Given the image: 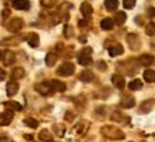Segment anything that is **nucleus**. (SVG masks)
<instances>
[{"instance_id": "f257e3e1", "label": "nucleus", "mask_w": 155, "mask_h": 142, "mask_svg": "<svg viewBox=\"0 0 155 142\" xmlns=\"http://www.w3.org/2000/svg\"><path fill=\"white\" fill-rule=\"evenodd\" d=\"M101 134H102L105 138L114 139V141H121V139L125 138V134H124L121 129H118L116 126H112V125L102 126V128H101Z\"/></svg>"}, {"instance_id": "f03ea898", "label": "nucleus", "mask_w": 155, "mask_h": 142, "mask_svg": "<svg viewBox=\"0 0 155 142\" xmlns=\"http://www.w3.org/2000/svg\"><path fill=\"white\" fill-rule=\"evenodd\" d=\"M91 53H92V49H91V48H83V49L79 52V55H78V63L82 66H89L92 63Z\"/></svg>"}, {"instance_id": "7ed1b4c3", "label": "nucleus", "mask_w": 155, "mask_h": 142, "mask_svg": "<svg viewBox=\"0 0 155 142\" xmlns=\"http://www.w3.org/2000/svg\"><path fill=\"white\" fill-rule=\"evenodd\" d=\"M73 73H75V66L72 63H69V62L61 65V68H58V75L59 76H71Z\"/></svg>"}, {"instance_id": "20e7f679", "label": "nucleus", "mask_w": 155, "mask_h": 142, "mask_svg": "<svg viewBox=\"0 0 155 142\" xmlns=\"http://www.w3.org/2000/svg\"><path fill=\"white\" fill-rule=\"evenodd\" d=\"M6 28H7L9 32L16 33V32H19V30L23 28V20L22 19H19V17H15V19H12L10 22L6 25Z\"/></svg>"}, {"instance_id": "39448f33", "label": "nucleus", "mask_w": 155, "mask_h": 142, "mask_svg": "<svg viewBox=\"0 0 155 142\" xmlns=\"http://www.w3.org/2000/svg\"><path fill=\"white\" fill-rule=\"evenodd\" d=\"M127 42L129 45V48L132 50H137L139 49V46H141V40H139V36L138 35H135V33H129L127 36Z\"/></svg>"}, {"instance_id": "423d86ee", "label": "nucleus", "mask_w": 155, "mask_h": 142, "mask_svg": "<svg viewBox=\"0 0 155 142\" xmlns=\"http://www.w3.org/2000/svg\"><path fill=\"white\" fill-rule=\"evenodd\" d=\"M121 106L125 109H131L135 106V98L131 95H124L121 98Z\"/></svg>"}, {"instance_id": "0eeeda50", "label": "nucleus", "mask_w": 155, "mask_h": 142, "mask_svg": "<svg viewBox=\"0 0 155 142\" xmlns=\"http://www.w3.org/2000/svg\"><path fill=\"white\" fill-rule=\"evenodd\" d=\"M35 89H36L39 93L45 95V96H48V95H50V93L53 92V91H52V88H50V85H49V82L39 83V85H36V86H35Z\"/></svg>"}, {"instance_id": "6e6552de", "label": "nucleus", "mask_w": 155, "mask_h": 142, "mask_svg": "<svg viewBox=\"0 0 155 142\" xmlns=\"http://www.w3.org/2000/svg\"><path fill=\"white\" fill-rule=\"evenodd\" d=\"M2 59H3L5 66H10L16 62V55H15L12 50H6L5 53H3V58H2Z\"/></svg>"}, {"instance_id": "1a4fd4ad", "label": "nucleus", "mask_w": 155, "mask_h": 142, "mask_svg": "<svg viewBox=\"0 0 155 142\" xmlns=\"http://www.w3.org/2000/svg\"><path fill=\"white\" fill-rule=\"evenodd\" d=\"M154 106H155V101L154 99H148V101H145V102L141 104L139 111H141L142 114H148V112H151V111L154 109Z\"/></svg>"}, {"instance_id": "9d476101", "label": "nucleus", "mask_w": 155, "mask_h": 142, "mask_svg": "<svg viewBox=\"0 0 155 142\" xmlns=\"http://www.w3.org/2000/svg\"><path fill=\"white\" fill-rule=\"evenodd\" d=\"M13 121V112L12 111H5L0 114V125H9Z\"/></svg>"}, {"instance_id": "9b49d317", "label": "nucleus", "mask_w": 155, "mask_h": 142, "mask_svg": "<svg viewBox=\"0 0 155 142\" xmlns=\"http://www.w3.org/2000/svg\"><path fill=\"white\" fill-rule=\"evenodd\" d=\"M112 81V85L115 88H118V89H124L125 88V79H124V76H121V75H112L111 78Z\"/></svg>"}, {"instance_id": "f8f14e48", "label": "nucleus", "mask_w": 155, "mask_h": 142, "mask_svg": "<svg viewBox=\"0 0 155 142\" xmlns=\"http://www.w3.org/2000/svg\"><path fill=\"white\" fill-rule=\"evenodd\" d=\"M17 91H19V83L16 81H10V82L6 85V92H7L9 96H15L17 93Z\"/></svg>"}, {"instance_id": "ddd939ff", "label": "nucleus", "mask_w": 155, "mask_h": 142, "mask_svg": "<svg viewBox=\"0 0 155 142\" xmlns=\"http://www.w3.org/2000/svg\"><path fill=\"white\" fill-rule=\"evenodd\" d=\"M50 88H52V91H55V92H63V91H66V85L61 81H50L49 82Z\"/></svg>"}, {"instance_id": "4468645a", "label": "nucleus", "mask_w": 155, "mask_h": 142, "mask_svg": "<svg viewBox=\"0 0 155 142\" xmlns=\"http://www.w3.org/2000/svg\"><path fill=\"white\" fill-rule=\"evenodd\" d=\"M15 9L17 10H28L29 7H30V3H29L28 0H16V2H13L12 3Z\"/></svg>"}, {"instance_id": "2eb2a0df", "label": "nucleus", "mask_w": 155, "mask_h": 142, "mask_svg": "<svg viewBox=\"0 0 155 142\" xmlns=\"http://www.w3.org/2000/svg\"><path fill=\"white\" fill-rule=\"evenodd\" d=\"M81 13L85 17H91V15H92V6H91L89 2H83L81 5Z\"/></svg>"}, {"instance_id": "dca6fc26", "label": "nucleus", "mask_w": 155, "mask_h": 142, "mask_svg": "<svg viewBox=\"0 0 155 142\" xmlns=\"http://www.w3.org/2000/svg\"><path fill=\"white\" fill-rule=\"evenodd\" d=\"M5 106L7 111H12V112H17V111H22V105L19 102H15V101H9V102H5Z\"/></svg>"}, {"instance_id": "f3484780", "label": "nucleus", "mask_w": 155, "mask_h": 142, "mask_svg": "<svg viewBox=\"0 0 155 142\" xmlns=\"http://www.w3.org/2000/svg\"><path fill=\"white\" fill-rule=\"evenodd\" d=\"M39 139L42 142H53V137H52V134H50L48 129H43V131L39 132Z\"/></svg>"}, {"instance_id": "a211bd4d", "label": "nucleus", "mask_w": 155, "mask_h": 142, "mask_svg": "<svg viewBox=\"0 0 155 142\" xmlns=\"http://www.w3.org/2000/svg\"><path fill=\"white\" fill-rule=\"evenodd\" d=\"M115 26V22L109 19V17H105V19H102L101 20V28L104 29V30H112Z\"/></svg>"}, {"instance_id": "6ab92c4d", "label": "nucleus", "mask_w": 155, "mask_h": 142, "mask_svg": "<svg viewBox=\"0 0 155 142\" xmlns=\"http://www.w3.org/2000/svg\"><path fill=\"white\" fill-rule=\"evenodd\" d=\"M124 53V48H122V45L119 43H115L109 46V55L111 56H118V55H122Z\"/></svg>"}, {"instance_id": "aec40b11", "label": "nucleus", "mask_w": 155, "mask_h": 142, "mask_svg": "<svg viewBox=\"0 0 155 142\" xmlns=\"http://www.w3.org/2000/svg\"><path fill=\"white\" fill-rule=\"evenodd\" d=\"M39 42H40V39H39L38 33H30V35H29L28 43H29V46H30V48H38Z\"/></svg>"}, {"instance_id": "412c9836", "label": "nucleus", "mask_w": 155, "mask_h": 142, "mask_svg": "<svg viewBox=\"0 0 155 142\" xmlns=\"http://www.w3.org/2000/svg\"><path fill=\"white\" fill-rule=\"evenodd\" d=\"M139 63L142 66H145V68H148V66H151L154 63V58L151 55H141L139 56Z\"/></svg>"}, {"instance_id": "4be33fe9", "label": "nucleus", "mask_w": 155, "mask_h": 142, "mask_svg": "<svg viewBox=\"0 0 155 142\" xmlns=\"http://www.w3.org/2000/svg\"><path fill=\"white\" fill-rule=\"evenodd\" d=\"M79 79L82 81V82H92L95 79V76H94V73L91 71H83V72H81V75H79Z\"/></svg>"}, {"instance_id": "5701e85b", "label": "nucleus", "mask_w": 155, "mask_h": 142, "mask_svg": "<svg viewBox=\"0 0 155 142\" xmlns=\"http://www.w3.org/2000/svg\"><path fill=\"white\" fill-rule=\"evenodd\" d=\"M56 60H58V55L56 53H48V55L45 56V63H46V66H55V63H56Z\"/></svg>"}, {"instance_id": "b1692460", "label": "nucleus", "mask_w": 155, "mask_h": 142, "mask_svg": "<svg viewBox=\"0 0 155 142\" xmlns=\"http://www.w3.org/2000/svg\"><path fill=\"white\" fill-rule=\"evenodd\" d=\"M88 128H89V122H88V121H81V122L76 125V132L79 134V135H83L85 132L88 131Z\"/></svg>"}, {"instance_id": "393cba45", "label": "nucleus", "mask_w": 155, "mask_h": 142, "mask_svg": "<svg viewBox=\"0 0 155 142\" xmlns=\"http://www.w3.org/2000/svg\"><path fill=\"white\" fill-rule=\"evenodd\" d=\"M144 79L148 83H154L155 82V71H152V69H147V71L144 72Z\"/></svg>"}, {"instance_id": "a878e982", "label": "nucleus", "mask_w": 155, "mask_h": 142, "mask_svg": "<svg viewBox=\"0 0 155 142\" xmlns=\"http://www.w3.org/2000/svg\"><path fill=\"white\" fill-rule=\"evenodd\" d=\"M127 20V15H125V12H116L115 15V19H114V22H116V25H124Z\"/></svg>"}, {"instance_id": "bb28decb", "label": "nucleus", "mask_w": 155, "mask_h": 142, "mask_svg": "<svg viewBox=\"0 0 155 142\" xmlns=\"http://www.w3.org/2000/svg\"><path fill=\"white\" fill-rule=\"evenodd\" d=\"M23 76H25L23 68H15L13 72H12V78H13V79H22Z\"/></svg>"}, {"instance_id": "cd10ccee", "label": "nucleus", "mask_w": 155, "mask_h": 142, "mask_svg": "<svg viewBox=\"0 0 155 142\" xmlns=\"http://www.w3.org/2000/svg\"><path fill=\"white\" fill-rule=\"evenodd\" d=\"M128 86H129V89H131V91H139V89L142 88V82H141L139 79H134V81H131V82H129V85H128Z\"/></svg>"}, {"instance_id": "c85d7f7f", "label": "nucleus", "mask_w": 155, "mask_h": 142, "mask_svg": "<svg viewBox=\"0 0 155 142\" xmlns=\"http://www.w3.org/2000/svg\"><path fill=\"white\" fill-rule=\"evenodd\" d=\"M23 122H25V125L29 126V128H32V129H36L39 126V122L36 119H33V118H26Z\"/></svg>"}, {"instance_id": "c756f323", "label": "nucleus", "mask_w": 155, "mask_h": 142, "mask_svg": "<svg viewBox=\"0 0 155 142\" xmlns=\"http://www.w3.org/2000/svg\"><path fill=\"white\" fill-rule=\"evenodd\" d=\"M145 33H147L148 36H154L155 35V22H150L145 26Z\"/></svg>"}, {"instance_id": "7c9ffc66", "label": "nucleus", "mask_w": 155, "mask_h": 142, "mask_svg": "<svg viewBox=\"0 0 155 142\" xmlns=\"http://www.w3.org/2000/svg\"><path fill=\"white\" fill-rule=\"evenodd\" d=\"M118 5H119V2H116V0H106L105 2V7L108 10H115Z\"/></svg>"}, {"instance_id": "2f4dec72", "label": "nucleus", "mask_w": 155, "mask_h": 142, "mask_svg": "<svg viewBox=\"0 0 155 142\" xmlns=\"http://www.w3.org/2000/svg\"><path fill=\"white\" fill-rule=\"evenodd\" d=\"M2 43L5 46H15V45L19 43V38H10V39H5Z\"/></svg>"}, {"instance_id": "473e14b6", "label": "nucleus", "mask_w": 155, "mask_h": 142, "mask_svg": "<svg viewBox=\"0 0 155 142\" xmlns=\"http://www.w3.org/2000/svg\"><path fill=\"white\" fill-rule=\"evenodd\" d=\"M40 5L43 6V7H49V9H52V7H55V6H56V2H49V0H43V2H40Z\"/></svg>"}, {"instance_id": "72a5a7b5", "label": "nucleus", "mask_w": 155, "mask_h": 142, "mask_svg": "<svg viewBox=\"0 0 155 142\" xmlns=\"http://www.w3.org/2000/svg\"><path fill=\"white\" fill-rule=\"evenodd\" d=\"M111 119H112V121H118V122H119V121L124 119V116H122V115L119 114V112H112Z\"/></svg>"}, {"instance_id": "f704fd0d", "label": "nucleus", "mask_w": 155, "mask_h": 142, "mask_svg": "<svg viewBox=\"0 0 155 142\" xmlns=\"http://www.w3.org/2000/svg\"><path fill=\"white\" fill-rule=\"evenodd\" d=\"M134 6H135V0H125L124 2V7L125 9H132Z\"/></svg>"}, {"instance_id": "c9c22d12", "label": "nucleus", "mask_w": 155, "mask_h": 142, "mask_svg": "<svg viewBox=\"0 0 155 142\" xmlns=\"http://www.w3.org/2000/svg\"><path fill=\"white\" fill-rule=\"evenodd\" d=\"M96 66H98V69H99V71H102V72H105L106 71V63L105 62H98V63H96Z\"/></svg>"}, {"instance_id": "e433bc0d", "label": "nucleus", "mask_w": 155, "mask_h": 142, "mask_svg": "<svg viewBox=\"0 0 155 142\" xmlns=\"http://www.w3.org/2000/svg\"><path fill=\"white\" fill-rule=\"evenodd\" d=\"M72 29L69 28V26H68V28H65V36H66V38H71V36H72Z\"/></svg>"}, {"instance_id": "4c0bfd02", "label": "nucleus", "mask_w": 155, "mask_h": 142, "mask_svg": "<svg viewBox=\"0 0 155 142\" xmlns=\"http://www.w3.org/2000/svg\"><path fill=\"white\" fill-rule=\"evenodd\" d=\"M147 13H148V16H150V17H155V9H154V7H150Z\"/></svg>"}, {"instance_id": "58836bf2", "label": "nucleus", "mask_w": 155, "mask_h": 142, "mask_svg": "<svg viewBox=\"0 0 155 142\" xmlns=\"http://www.w3.org/2000/svg\"><path fill=\"white\" fill-rule=\"evenodd\" d=\"M73 118H75V115H73L72 112H68V115H65V119L66 121H72Z\"/></svg>"}, {"instance_id": "ea45409f", "label": "nucleus", "mask_w": 155, "mask_h": 142, "mask_svg": "<svg viewBox=\"0 0 155 142\" xmlns=\"http://www.w3.org/2000/svg\"><path fill=\"white\" fill-rule=\"evenodd\" d=\"M5 79H6V72L0 68V81H5Z\"/></svg>"}, {"instance_id": "a19ab883", "label": "nucleus", "mask_w": 155, "mask_h": 142, "mask_svg": "<svg viewBox=\"0 0 155 142\" xmlns=\"http://www.w3.org/2000/svg\"><path fill=\"white\" fill-rule=\"evenodd\" d=\"M9 15H10V10H9V9H5V10H3V15H2V16H3V17H7Z\"/></svg>"}, {"instance_id": "79ce46f5", "label": "nucleus", "mask_w": 155, "mask_h": 142, "mask_svg": "<svg viewBox=\"0 0 155 142\" xmlns=\"http://www.w3.org/2000/svg\"><path fill=\"white\" fill-rule=\"evenodd\" d=\"M88 23H86V20H79V28H85Z\"/></svg>"}, {"instance_id": "37998d69", "label": "nucleus", "mask_w": 155, "mask_h": 142, "mask_svg": "<svg viewBox=\"0 0 155 142\" xmlns=\"http://www.w3.org/2000/svg\"><path fill=\"white\" fill-rule=\"evenodd\" d=\"M0 142H7V138H0Z\"/></svg>"}, {"instance_id": "c03bdc74", "label": "nucleus", "mask_w": 155, "mask_h": 142, "mask_svg": "<svg viewBox=\"0 0 155 142\" xmlns=\"http://www.w3.org/2000/svg\"><path fill=\"white\" fill-rule=\"evenodd\" d=\"M25 138H26V139H29V141H30V139H32V138H33V137H30V135H25Z\"/></svg>"}, {"instance_id": "a18cd8bd", "label": "nucleus", "mask_w": 155, "mask_h": 142, "mask_svg": "<svg viewBox=\"0 0 155 142\" xmlns=\"http://www.w3.org/2000/svg\"><path fill=\"white\" fill-rule=\"evenodd\" d=\"M2 58H3V53H2V52H0V60H2Z\"/></svg>"}]
</instances>
